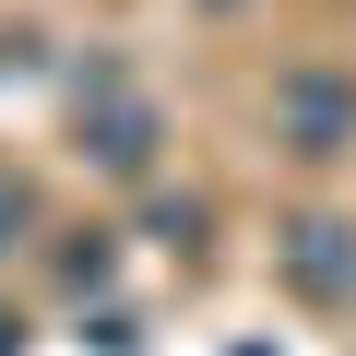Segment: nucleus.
Listing matches in <instances>:
<instances>
[{"mask_svg":"<svg viewBox=\"0 0 356 356\" xmlns=\"http://www.w3.org/2000/svg\"><path fill=\"white\" fill-rule=\"evenodd\" d=\"M83 143H95V166L143 178V166H154V107H143L119 72H95V119H83Z\"/></svg>","mask_w":356,"mask_h":356,"instance_id":"nucleus-1","label":"nucleus"},{"mask_svg":"<svg viewBox=\"0 0 356 356\" xmlns=\"http://www.w3.org/2000/svg\"><path fill=\"white\" fill-rule=\"evenodd\" d=\"M273 107H285L297 154H344V143H356V95H344V83H321V72H297V83H285Z\"/></svg>","mask_w":356,"mask_h":356,"instance_id":"nucleus-2","label":"nucleus"},{"mask_svg":"<svg viewBox=\"0 0 356 356\" xmlns=\"http://www.w3.org/2000/svg\"><path fill=\"white\" fill-rule=\"evenodd\" d=\"M285 273H297L309 297H356V226H332V214L285 226Z\"/></svg>","mask_w":356,"mask_h":356,"instance_id":"nucleus-3","label":"nucleus"},{"mask_svg":"<svg viewBox=\"0 0 356 356\" xmlns=\"http://www.w3.org/2000/svg\"><path fill=\"white\" fill-rule=\"evenodd\" d=\"M24 226H36V191H24V178H0V250H24Z\"/></svg>","mask_w":356,"mask_h":356,"instance_id":"nucleus-4","label":"nucleus"},{"mask_svg":"<svg viewBox=\"0 0 356 356\" xmlns=\"http://www.w3.org/2000/svg\"><path fill=\"white\" fill-rule=\"evenodd\" d=\"M214 13H238V0H214Z\"/></svg>","mask_w":356,"mask_h":356,"instance_id":"nucleus-5","label":"nucleus"}]
</instances>
